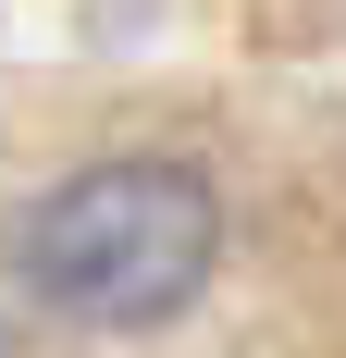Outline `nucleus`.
I'll return each instance as SVG.
<instances>
[{
	"mask_svg": "<svg viewBox=\"0 0 346 358\" xmlns=\"http://www.w3.org/2000/svg\"><path fill=\"white\" fill-rule=\"evenodd\" d=\"M210 248H223V210H210V185L186 161H99L25 222L37 296L62 322H99V334L173 322L210 285Z\"/></svg>",
	"mask_w": 346,
	"mask_h": 358,
	"instance_id": "1",
	"label": "nucleus"
}]
</instances>
